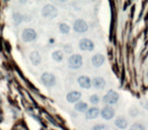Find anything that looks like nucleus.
Returning a JSON list of instances; mask_svg holds the SVG:
<instances>
[{"label":"nucleus","mask_w":148,"mask_h":130,"mask_svg":"<svg viewBox=\"0 0 148 130\" xmlns=\"http://www.w3.org/2000/svg\"><path fill=\"white\" fill-rule=\"evenodd\" d=\"M83 64V58L80 54H73L69 57L68 59V66L70 69L76 70L79 69Z\"/></svg>","instance_id":"1"},{"label":"nucleus","mask_w":148,"mask_h":130,"mask_svg":"<svg viewBox=\"0 0 148 130\" xmlns=\"http://www.w3.org/2000/svg\"><path fill=\"white\" fill-rule=\"evenodd\" d=\"M42 14L46 19H55L58 15V9L52 4H46L42 9Z\"/></svg>","instance_id":"2"},{"label":"nucleus","mask_w":148,"mask_h":130,"mask_svg":"<svg viewBox=\"0 0 148 130\" xmlns=\"http://www.w3.org/2000/svg\"><path fill=\"white\" fill-rule=\"evenodd\" d=\"M103 101L107 104L108 106L110 105H115L119 102V94L117 91L110 89L107 94L105 95V97L103 98Z\"/></svg>","instance_id":"3"},{"label":"nucleus","mask_w":148,"mask_h":130,"mask_svg":"<svg viewBox=\"0 0 148 130\" xmlns=\"http://www.w3.org/2000/svg\"><path fill=\"white\" fill-rule=\"evenodd\" d=\"M41 81L45 87H52L56 85V76L53 73L45 72L41 75Z\"/></svg>","instance_id":"4"},{"label":"nucleus","mask_w":148,"mask_h":130,"mask_svg":"<svg viewBox=\"0 0 148 130\" xmlns=\"http://www.w3.org/2000/svg\"><path fill=\"white\" fill-rule=\"evenodd\" d=\"M73 30L76 33L78 34H83V33H86L88 31V25L85 21L83 19H76V21H74V25H73Z\"/></svg>","instance_id":"5"},{"label":"nucleus","mask_w":148,"mask_h":130,"mask_svg":"<svg viewBox=\"0 0 148 130\" xmlns=\"http://www.w3.org/2000/svg\"><path fill=\"white\" fill-rule=\"evenodd\" d=\"M116 111L112 106H105L101 111V116L105 120H111L115 117Z\"/></svg>","instance_id":"6"},{"label":"nucleus","mask_w":148,"mask_h":130,"mask_svg":"<svg viewBox=\"0 0 148 130\" xmlns=\"http://www.w3.org/2000/svg\"><path fill=\"white\" fill-rule=\"evenodd\" d=\"M23 40L25 42H33L37 39V33L34 29H31V28H27V29H25L23 31Z\"/></svg>","instance_id":"7"},{"label":"nucleus","mask_w":148,"mask_h":130,"mask_svg":"<svg viewBox=\"0 0 148 130\" xmlns=\"http://www.w3.org/2000/svg\"><path fill=\"white\" fill-rule=\"evenodd\" d=\"M81 97H82V95H81L80 91H70V93L67 94V96H66V100H67L69 103L76 104V103H78V102H80Z\"/></svg>","instance_id":"8"},{"label":"nucleus","mask_w":148,"mask_h":130,"mask_svg":"<svg viewBox=\"0 0 148 130\" xmlns=\"http://www.w3.org/2000/svg\"><path fill=\"white\" fill-rule=\"evenodd\" d=\"M79 48H80V50H82V51L90 52L95 49V44L89 39H82L79 42Z\"/></svg>","instance_id":"9"},{"label":"nucleus","mask_w":148,"mask_h":130,"mask_svg":"<svg viewBox=\"0 0 148 130\" xmlns=\"http://www.w3.org/2000/svg\"><path fill=\"white\" fill-rule=\"evenodd\" d=\"M77 83H78L79 87L84 89H89L92 85H91V79L87 75H80L77 78Z\"/></svg>","instance_id":"10"},{"label":"nucleus","mask_w":148,"mask_h":130,"mask_svg":"<svg viewBox=\"0 0 148 130\" xmlns=\"http://www.w3.org/2000/svg\"><path fill=\"white\" fill-rule=\"evenodd\" d=\"M101 114V111L97 107H91V108H88L86 112H85V118L86 119H89V120H92V119H95L97 118Z\"/></svg>","instance_id":"11"},{"label":"nucleus","mask_w":148,"mask_h":130,"mask_svg":"<svg viewBox=\"0 0 148 130\" xmlns=\"http://www.w3.org/2000/svg\"><path fill=\"white\" fill-rule=\"evenodd\" d=\"M106 61V58L105 56L103 55V54H95V55L92 56V58H91V63H92V65L95 67H101V65H103V63H105Z\"/></svg>","instance_id":"12"},{"label":"nucleus","mask_w":148,"mask_h":130,"mask_svg":"<svg viewBox=\"0 0 148 130\" xmlns=\"http://www.w3.org/2000/svg\"><path fill=\"white\" fill-rule=\"evenodd\" d=\"M91 85L97 89H103L106 87V80L103 77L97 76V77H95V78L91 80Z\"/></svg>","instance_id":"13"},{"label":"nucleus","mask_w":148,"mask_h":130,"mask_svg":"<svg viewBox=\"0 0 148 130\" xmlns=\"http://www.w3.org/2000/svg\"><path fill=\"white\" fill-rule=\"evenodd\" d=\"M115 125L119 129H125V128L128 127V120L125 117H123V116H119L115 120Z\"/></svg>","instance_id":"14"},{"label":"nucleus","mask_w":148,"mask_h":130,"mask_svg":"<svg viewBox=\"0 0 148 130\" xmlns=\"http://www.w3.org/2000/svg\"><path fill=\"white\" fill-rule=\"evenodd\" d=\"M29 59H31L32 63H33L34 65H36V66H38V65L42 62V57L38 51L32 52L31 55H29Z\"/></svg>","instance_id":"15"},{"label":"nucleus","mask_w":148,"mask_h":130,"mask_svg":"<svg viewBox=\"0 0 148 130\" xmlns=\"http://www.w3.org/2000/svg\"><path fill=\"white\" fill-rule=\"evenodd\" d=\"M74 109L76 110V111L80 112V113H84V112H86L88 110V105L85 102H78V103L75 104Z\"/></svg>","instance_id":"16"},{"label":"nucleus","mask_w":148,"mask_h":130,"mask_svg":"<svg viewBox=\"0 0 148 130\" xmlns=\"http://www.w3.org/2000/svg\"><path fill=\"white\" fill-rule=\"evenodd\" d=\"M52 58L53 60H55L56 62H61L64 58V53L61 50H56L52 53Z\"/></svg>","instance_id":"17"},{"label":"nucleus","mask_w":148,"mask_h":130,"mask_svg":"<svg viewBox=\"0 0 148 130\" xmlns=\"http://www.w3.org/2000/svg\"><path fill=\"white\" fill-rule=\"evenodd\" d=\"M59 31L61 32L63 35H67V34H69V32H70V28L67 23H62L59 25Z\"/></svg>","instance_id":"18"},{"label":"nucleus","mask_w":148,"mask_h":130,"mask_svg":"<svg viewBox=\"0 0 148 130\" xmlns=\"http://www.w3.org/2000/svg\"><path fill=\"white\" fill-rule=\"evenodd\" d=\"M130 130H146L145 127H144L143 124L141 123H134L133 125L131 126Z\"/></svg>","instance_id":"19"},{"label":"nucleus","mask_w":148,"mask_h":130,"mask_svg":"<svg viewBox=\"0 0 148 130\" xmlns=\"http://www.w3.org/2000/svg\"><path fill=\"white\" fill-rule=\"evenodd\" d=\"M99 97L97 95H91L90 96V98H89V102H90L92 105H97V104H99Z\"/></svg>","instance_id":"20"},{"label":"nucleus","mask_w":148,"mask_h":130,"mask_svg":"<svg viewBox=\"0 0 148 130\" xmlns=\"http://www.w3.org/2000/svg\"><path fill=\"white\" fill-rule=\"evenodd\" d=\"M92 130H109V126L106 124H97L92 127Z\"/></svg>","instance_id":"21"},{"label":"nucleus","mask_w":148,"mask_h":130,"mask_svg":"<svg viewBox=\"0 0 148 130\" xmlns=\"http://www.w3.org/2000/svg\"><path fill=\"white\" fill-rule=\"evenodd\" d=\"M21 19H23V17H21L19 13H15L14 14V21L16 23H19L21 21Z\"/></svg>","instance_id":"22"}]
</instances>
